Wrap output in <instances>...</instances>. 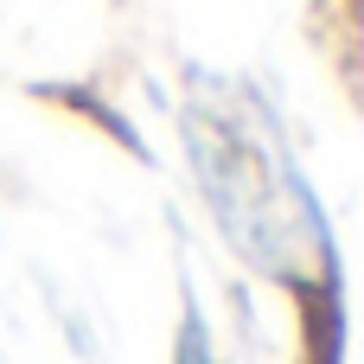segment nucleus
<instances>
[{
  "label": "nucleus",
  "instance_id": "f257e3e1",
  "mask_svg": "<svg viewBox=\"0 0 364 364\" xmlns=\"http://www.w3.org/2000/svg\"><path fill=\"white\" fill-rule=\"evenodd\" d=\"M179 364H211V358L198 352V339H186V358H179Z\"/></svg>",
  "mask_w": 364,
  "mask_h": 364
}]
</instances>
